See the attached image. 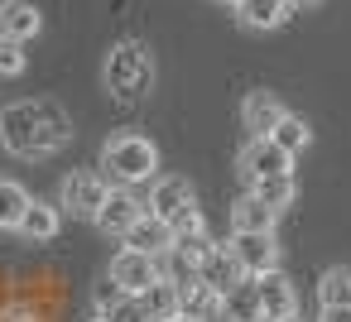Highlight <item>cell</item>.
I'll list each match as a JSON object with an SVG mask.
<instances>
[{"label": "cell", "mask_w": 351, "mask_h": 322, "mask_svg": "<svg viewBox=\"0 0 351 322\" xmlns=\"http://www.w3.org/2000/svg\"><path fill=\"white\" fill-rule=\"evenodd\" d=\"M178 236H207V221H202L197 207H188V212L173 221V240H178Z\"/></svg>", "instance_id": "obj_29"}, {"label": "cell", "mask_w": 351, "mask_h": 322, "mask_svg": "<svg viewBox=\"0 0 351 322\" xmlns=\"http://www.w3.org/2000/svg\"><path fill=\"white\" fill-rule=\"evenodd\" d=\"M97 317H106V322H149L145 308H140V298H121L111 312H97Z\"/></svg>", "instance_id": "obj_27"}, {"label": "cell", "mask_w": 351, "mask_h": 322, "mask_svg": "<svg viewBox=\"0 0 351 322\" xmlns=\"http://www.w3.org/2000/svg\"><path fill=\"white\" fill-rule=\"evenodd\" d=\"M289 15H293L289 0H241V5H236V20L245 29H255V34H269V29L289 25Z\"/></svg>", "instance_id": "obj_15"}, {"label": "cell", "mask_w": 351, "mask_h": 322, "mask_svg": "<svg viewBox=\"0 0 351 322\" xmlns=\"http://www.w3.org/2000/svg\"><path fill=\"white\" fill-rule=\"evenodd\" d=\"M289 116V106L274 97V92H250L245 101H241V125L250 130V140H265V135H274V125Z\"/></svg>", "instance_id": "obj_11"}, {"label": "cell", "mask_w": 351, "mask_h": 322, "mask_svg": "<svg viewBox=\"0 0 351 322\" xmlns=\"http://www.w3.org/2000/svg\"><path fill=\"white\" fill-rule=\"evenodd\" d=\"M39 34H44V10L34 0H0V39L29 44Z\"/></svg>", "instance_id": "obj_10"}, {"label": "cell", "mask_w": 351, "mask_h": 322, "mask_svg": "<svg viewBox=\"0 0 351 322\" xmlns=\"http://www.w3.org/2000/svg\"><path fill=\"white\" fill-rule=\"evenodd\" d=\"M101 173L111 188H140L159 178V145L140 130H121L101 145Z\"/></svg>", "instance_id": "obj_2"}, {"label": "cell", "mask_w": 351, "mask_h": 322, "mask_svg": "<svg viewBox=\"0 0 351 322\" xmlns=\"http://www.w3.org/2000/svg\"><path fill=\"white\" fill-rule=\"evenodd\" d=\"M284 322H303V317H298V312H293V317H284Z\"/></svg>", "instance_id": "obj_34"}, {"label": "cell", "mask_w": 351, "mask_h": 322, "mask_svg": "<svg viewBox=\"0 0 351 322\" xmlns=\"http://www.w3.org/2000/svg\"><path fill=\"white\" fill-rule=\"evenodd\" d=\"M217 5H231V10H236V5H241V0H217Z\"/></svg>", "instance_id": "obj_33"}, {"label": "cell", "mask_w": 351, "mask_h": 322, "mask_svg": "<svg viewBox=\"0 0 351 322\" xmlns=\"http://www.w3.org/2000/svg\"><path fill=\"white\" fill-rule=\"evenodd\" d=\"M289 5H293V10H303V5H317V0H289Z\"/></svg>", "instance_id": "obj_31"}, {"label": "cell", "mask_w": 351, "mask_h": 322, "mask_svg": "<svg viewBox=\"0 0 351 322\" xmlns=\"http://www.w3.org/2000/svg\"><path fill=\"white\" fill-rule=\"evenodd\" d=\"M197 279H202V284H212V288L226 298V293H231L236 284H245L250 274L241 269V260H236V250H231V245H212V255L197 264Z\"/></svg>", "instance_id": "obj_12"}, {"label": "cell", "mask_w": 351, "mask_h": 322, "mask_svg": "<svg viewBox=\"0 0 351 322\" xmlns=\"http://www.w3.org/2000/svg\"><path fill=\"white\" fill-rule=\"evenodd\" d=\"M140 308H145L149 322H169V317H178V312H183V308H178V284L164 274L159 284H149V288L140 293Z\"/></svg>", "instance_id": "obj_20"}, {"label": "cell", "mask_w": 351, "mask_h": 322, "mask_svg": "<svg viewBox=\"0 0 351 322\" xmlns=\"http://www.w3.org/2000/svg\"><path fill=\"white\" fill-rule=\"evenodd\" d=\"M149 207L135 197V188H111V197H106V207H101V216H97V231H106V236H130V226L145 216Z\"/></svg>", "instance_id": "obj_9"}, {"label": "cell", "mask_w": 351, "mask_h": 322, "mask_svg": "<svg viewBox=\"0 0 351 322\" xmlns=\"http://www.w3.org/2000/svg\"><path fill=\"white\" fill-rule=\"evenodd\" d=\"M63 231V207L58 202H29V212L20 216V226H15V236L20 240H29V245H44V240H53Z\"/></svg>", "instance_id": "obj_14"}, {"label": "cell", "mask_w": 351, "mask_h": 322, "mask_svg": "<svg viewBox=\"0 0 351 322\" xmlns=\"http://www.w3.org/2000/svg\"><path fill=\"white\" fill-rule=\"evenodd\" d=\"M73 140V121L53 101H10L0 111V145L15 159H49Z\"/></svg>", "instance_id": "obj_1"}, {"label": "cell", "mask_w": 351, "mask_h": 322, "mask_svg": "<svg viewBox=\"0 0 351 322\" xmlns=\"http://www.w3.org/2000/svg\"><path fill=\"white\" fill-rule=\"evenodd\" d=\"M0 322H44V308L39 303H5L0 308Z\"/></svg>", "instance_id": "obj_28"}, {"label": "cell", "mask_w": 351, "mask_h": 322, "mask_svg": "<svg viewBox=\"0 0 351 322\" xmlns=\"http://www.w3.org/2000/svg\"><path fill=\"white\" fill-rule=\"evenodd\" d=\"M178 308L197 322H212V317H221V293L202 279H188V284H178Z\"/></svg>", "instance_id": "obj_19"}, {"label": "cell", "mask_w": 351, "mask_h": 322, "mask_svg": "<svg viewBox=\"0 0 351 322\" xmlns=\"http://www.w3.org/2000/svg\"><path fill=\"white\" fill-rule=\"evenodd\" d=\"M317 322H351V308H322Z\"/></svg>", "instance_id": "obj_30"}, {"label": "cell", "mask_w": 351, "mask_h": 322, "mask_svg": "<svg viewBox=\"0 0 351 322\" xmlns=\"http://www.w3.org/2000/svg\"><path fill=\"white\" fill-rule=\"evenodd\" d=\"M250 193H255L260 202H269L274 212H284V207H293L298 183H293V173H284V178H260V183H250Z\"/></svg>", "instance_id": "obj_24"}, {"label": "cell", "mask_w": 351, "mask_h": 322, "mask_svg": "<svg viewBox=\"0 0 351 322\" xmlns=\"http://www.w3.org/2000/svg\"><path fill=\"white\" fill-rule=\"evenodd\" d=\"M121 298H130V293H125V288H121L111 274H101V279H97V288H92V303H97V312H111Z\"/></svg>", "instance_id": "obj_26"}, {"label": "cell", "mask_w": 351, "mask_h": 322, "mask_svg": "<svg viewBox=\"0 0 351 322\" xmlns=\"http://www.w3.org/2000/svg\"><path fill=\"white\" fill-rule=\"evenodd\" d=\"M260 284V303H265V317L269 322H284V317H293L298 312V293H293V284L274 269V274H265V279H255Z\"/></svg>", "instance_id": "obj_16"}, {"label": "cell", "mask_w": 351, "mask_h": 322, "mask_svg": "<svg viewBox=\"0 0 351 322\" xmlns=\"http://www.w3.org/2000/svg\"><path fill=\"white\" fill-rule=\"evenodd\" d=\"M236 169H241V178H245V183H260V178H284V173H293V154H284V149L265 135V140H250V145L241 149Z\"/></svg>", "instance_id": "obj_7"}, {"label": "cell", "mask_w": 351, "mask_h": 322, "mask_svg": "<svg viewBox=\"0 0 351 322\" xmlns=\"http://www.w3.org/2000/svg\"><path fill=\"white\" fill-rule=\"evenodd\" d=\"M231 250H236V260H241V269L250 279H265V274L279 269V240H274V231H231Z\"/></svg>", "instance_id": "obj_6"}, {"label": "cell", "mask_w": 351, "mask_h": 322, "mask_svg": "<svg viewBox=\"0 0 351 322\" xmlns=\"http://www.w3.org/2000/svg\"><path fill=\"white\" fill-rule=\"evenodd\" d=\"M169 322H197V317H188V312H178V317H169Z\"/></svg>", "instance_id": "obj_32"}, {"label": "cell", "mask_w": 351, "mask_h": 322, "mask_svg": "<svg viewBox=\"0 0 351 322\" xmlns=\"http://www.w3.org/2000/svg\"><path fill=\"white\" fill-rule=\"evenodd\" d=\"M145 207L173 226L188 207H197V202H193V183H188V178H178V173H164V178H154V183H149V202H145Z\"/></svg>", "instance_id": "obj_8"}, {"label": "cell", "mask_w": 351, "mask_h": 322, "mask_svg": "<svg viewBox=\"0 0 351 322\" xmlns=\"http://www.w3.org/2000/svg\"><path fill=\"white\" fill-rule=\"evenodd\" d=\"M130 298H140L149 284H159L164 279V260H154V255H145V250H130V245H121L116 255H111V269H106Z\"/></svg>", "instance_id": "obj_5"}, {"label": "cell", "mask_w": 351, "mask_h": 322, "mask_svg": "<svg viewBox=\"0 0 351 322\" xmlns=\"http://www.w3.org/2000/svg\"><path fill=\"white\" fill-rule=\"evenodd\" d=\"M29 188L25 183H15V178H0V231H15L20 226V216L29 212Z\"/></svg>", "instance_id": "obj_21"}, {"label": "cell", "mask_w": 351, "mask_h": 322, "mask_svg": "<svg viewBox=\"0 0 351 322\" xmlns=\"http://www.w3.org/2000/svg\"><path fill=\"white\" fill-rule=\"evenodd\" d=\"M221 317H226V322H269V317H265V303H260V284H255V279L236 284V288L221 298Z\"/></svg>", "instance_id": "obj_18"}, {"label": "cell", "mask_w": 351, "mask_h": 322, "mask_svg": "<svg viewBox=\"0 0 351 322\" xmlns=\"http://www.w3.org/2000/svg\"><path fill=\"white\" fill-rule=\"evenodd\" d=\"M125 245H130V250H145V255H154V260H169V255H173V226H169L164 216L145 212V216L130 226Z\"/></svg>", "instance_id": "obj_13"}, {"label": "cell", "mask_w": 351, "mask_h": 322, "mask_svg": "<svg viewBox=\"0 0 351 322\" xmlns=\"http://www.w3.org/2000/svg\"><path fill=\"white\" fill-rule=\"evenodd\" d=\"M106 197H111V183H106L101 169H77L58 188V207L73 212V216H82V221H97L101 207H106Z\"/></svg>", "instance_id": "obj_4"}, {"label": "cell", "mask_w": 351, "mask_h": 322, "mask_svg": "<svg viewBox=\"0 0 351 322\" xmlns=\"http://www.w3.org/2000/svg\"><path fill=\"white\" fill-rule=\"evenodd\" d=\"M317 303H322V308H351V269H346V264L322 269V279H317Z\"/></svg>", "instance_id": "obj_22"}, {"label": "cell", "mask_w": 351, "mask_h": 322, "mask_svg": "<svg viewBox=\"0 0 351 322\" xmlns=\"http://www.w3.org/2000/svg\"><path fill=\"white\" fill-rule=\"evenodd\" d=\"M101 82H106V92H111L116 101H140V97L149 92V82H154V58H149V49H145L140 39L111 44V53H106V63H101Z\"/></svg>", "instance_id": "obj_3"}, {"label": "cell", "mask_w": 351, "mask_h": 322, "mask_svg": "<svg viewBox=\"0 0 351 322\" xmlns=\"http://www.w3.org/2000/svg\"><path fill=\"white\" fill-rule=\"evenodd\" d=\"M25 44H15V39H0V77H20L25 73Z\"/></svg>", "instance_id": "obj_25"}, {"label": "cell", "mask_w": 351, "mask_h": 322, "mask_svg": "<svg viewBox=\"0 0 351 322\" xmlns=\"http://www.w3.org/2000/svg\"><path fill=\"white\" fill-rule=\"evenodd\" d=\"M97 322H106V317H97Z\"/></svg>", "instance_id": "obj_35"}, {"label": "cell", "mask_w": 351, "mask_h": 322, "mask_svg": "<svg viewBox=\"0 0 351 322\" xmlns=\"http://www.w3.org/2000/svg\"><path fill=\"white\" fill-rule=\"evenodd\" d=\"M269 140H274V145H279L284 154H293V159H298V154L308 149L313 130H308V121H303V116H293V111H289V116H284V121L274 125V135H269Z\"/></svg>", "instance_id": "obj_23"}, {"label": "cell", "mask_w": 351, "mask_h": 322, "mask_svg": "<svg viewBox=\"0 0 351 322\" xmlns=\"http://www.w3.org/2000/svg\"><path fill=\"white\" fill-rule=\"evenodd\" d=\"M274 221H279V212L269 202H260L250 188L231 202V231H274Z\"/></svg>", "instance_id": "obj_17"}]
</instances>
